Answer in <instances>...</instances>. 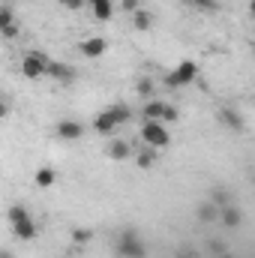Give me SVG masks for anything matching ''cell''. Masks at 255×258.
Instances as JSON below:
<instances>
[{
  "instance_id": "1",
  "label": "cell",
  "mask_w": 255,
  "mask_h": 258,
  "mask_svg": "<svg viewBox=\"0 0 255 258\" xmlns=\"http://www.w3.org/2000/svg\"><path fill=\"white\" fill-rule=\"evenodd\" d=\"M6 216H9V228H12V234H15L18 240H33V237L39 234V225L33 222V216L27 213L24 204H12Z\"/></svg>"
},
{
  "instance_id": "2",
  "label": "cell",
  "mask_w": 255,
  "mask_h": 258,
  "mask_svg": "<svg viewBox=\"0 0 255 258\" xmlns=\"http://www.w3.org/2000/svg\"><path fill=\"white\" fill-rule=\"evenodd\" d=\"M114 252H117V258H147V249H144L141 237L135 234V228H126V231L120 234Z\"/></svg>"
},
{
  "instance_id": "3",
  "label": "cell",
  "mask_w": 255,
  "mask_h": 258,
  "mask_svg": "<svg viewBox=\"0 0 255 258\" xmlns=\"http://www.w3.org/2000/svg\"><path fill=\"white\" fill-rule=\"evenodd\" d=\"M141 138H144V144L153 147V150H162V147H168V141H171V135H168L165 123H159V120H144V126H141Z\"/></svg>"
},
{
  "instance_id": "4",
  "label": "cell",
  "mask_w": 255,
  "mask_h": 258,
  "mask_svg": "<svg viewBox=\"0 0 255 258\" xmlns=\"http://www.w3.org/2000/svg\"><path fill=\"white\" fill-rule=\"evenodd\" d=\"M48 54H42V51H30L24 60H21V72L27 75V78H42L45 72H48Z\"/></svg>"
},
{
  "instance_id": "5",
  "label": "cell",
  "mask_w": 255,
  "mask_h": 258,
  "mask_svg": "<svg viewBox=\"0 0 255 258\" xmlns=\"http://www.w3.org/2000/svg\"><path fill=\"white\" fill-rule=\"evenodd\" d=\"M195 75H198V66L192 63V60H183V63L165 78V84H168V87H186V84L195 81Z\"/></svg>"
},
{
  "instance_id": "6",
  "label": "cell",
  "mask_w": 255,
  "mask_h": 258,
  "mask_svg": "<svg viewBox=\"0 0 255 258\" xmlns=\"http://www.w3.org/2000/svg\"><path fill=\"white\" fill-rule=\"evenodd\" d=\"M105 48H108V42H105L102 36H90V39L81 42V54H84V57H102Z\"/></svg>"
},
{
  "instance_id": "7",
  "label": "cell",
  "mask_w": 255,
  "mask_h": 258,
  "mask_svg": "<svg viewBox=\"0 0 255 258\" xmlns=\"http://www.w3.org/2000/svg\"><path fill=\"white\" fill-rule=\"evenodd\" d=\"M0 33H3L6 39H12V36H18V24H15V12H12L9 6H3V9H0Z\"/></svg>"
},
{
  "instance_id": "8",
  "label": "cell",
  "mask_w": 255,
  "mask_h": 258,
  "mask_svg": "<svg viewBox=\"0 0 255 258\" xmlns=\"http://www.w3.org/2000/svg\"><path fill=\"white\" fill-rule=\"evenodd\" d=\"M57 135H60L63 141H75V138L84 135V126H81L78 120H60V123H57Z\"/></svg>"
},
{
  "instance_id": "9",
  "label": "cell",
  "mask_w": 255,
  "mask_h": 258,
  "mask_svg": "<svg viewBox=\"0 0 255 258\" xmlns=\"http://www.w3.org/2000/svg\"><path fill=\"white\" fill-rule=\"evenodd\" d=\"M90 3V9H93V18L96 21H111V0H87Z\"/></svg>"
},
{
  "instance_id": "10",
  "label": "cell",
  "mask_w": 255,
  "mask_h": 258,
  "mask_svg": "<svg viewBox=\"0 0 255 258\" xmlns=\"http://www.w3.org/2000/svg\"><path fill=\"white\" fill-rule=\"evenodd\" d=\"M93 129H96L99 135H114V132H117V123H114V117H111L108 111H102V114L93 120Z\"/></svg>"
},
{
  "instance_id": "11",
  "label": "cell",
  "mask_w": 255,
  "mask_h": 258,
  "mask_svg": "<svg viewBox=\"0 0 255 258\" xmlns=\"http://www.w3.org/2000/svg\"><path fill=\"white\" fill-rule=\"evenodd\" d=\"M219 219H222V225H225V228H237V225L243 222V216H240V210H237V207H228V204L222 207V213H219Z\"/></svg>"
},
{
  "instance_id": "12",
  "label": "cell",
  "mask_w": 255,
  "mask_h": 258,
  "mask_svg": "<svg viewBox=\"0 0 255 258\" xmlns=\"http://www.w3.org/2000/svg\"><path fill=\"white\" fill-rule=\"evenodd\" d=\"M45 75H54L57 81H72L75 78V72H72V66H66V63H48V72Z\"/></svg>"
},
{
  "instance_id": "13",
  "label": "cell",
  "mask_w": 255,
  "mask_h": 258,
  "mask_svg": "<svg viewBox=\"0 0 255 258\" xmlns=\"http://www.w3.org/2000/svg\"><path fill=\"white\" fill-rule=\"evenodd\" d=\"M156 159H159V150H153V147H144V150H138V153H135L138 168H150Z\"/></svg>"
},
{
  "instance_id": "14",
  "label": "cell",
  "mask_w": 255,
  "mask_h": 258,
  "mask_svg": "<svg viewBox=\"0 0 255 258\" xmlns=\"http://www.w3.org/2000/svg\"><path fill=\"white\" fill-rule=\"evenodd\" d=\"M108 114L114 117V123H117V126H123V123H129V117H132L129 105H123V102H114V105L108 108Z\"/></svg>"
},
{
  "instance_id": "15",
  "label": "cell",
  "mask_w": 255,
  "mask_h": 258,
  "mask_svg": "<svg viewBox=\"0 0 255 258\" xmlns=\"http://www.w3.org/2000/svg\"><path fill=\"white\" fill-rule=\"evenodd\" d=\"M105 153H108L114 162H120V159H126V156H129V144H126V141H111Z\"/></svg>"
},
{
  "instance_id": "16",
  "label": "cell",
  "mask_w": 255,
  "mask_h": 258,
  "mask_svg": "<svg viewBox=\"0 0 255 258\" xmlns=\"http://www.w3.org/2000/svg\"><path fill=\"white\" fill-rule=\"evenodd\" d=\"M222 120L234 129V132H243V120H240V114H237L234 108H225V111H222Z\"/></svg>"
},
{
  "instance_id": "17",
  "label": "cell",
  "mask_w": 255,
  "mask_h": 258,
  "mask_svg": "<svg viewBox=\"0 0 255 258\" xmlns=\"http://www.w3.org/2000/svg\"><path fill=\"white\" fill-rule=\"evenodd\" d=\"M33 180H36V186H51L57 180V174H54V168H39Z\"/></svg>"
},
{
  "instance_id": "18",
  "label": "cell",
  "mask_w": 255,
  "mask_h": 258,
  "mask_svg": "<svg viewBox=\"0 0 255 258\" xmlns=\"http://www.w3.org/2000/svg\"><path fill=\"white\" fill-rule=\"evenodd\" d=\"M132 15H135V18H132V21H135V30H147V27H150V12H144V9H135Z\"/></svg>"
},
{
  "instance_id": "19",
  "label": "cell",
  "mask_w": 255,
  "mask_h": 258,
  "mask_svg": "<svg viewBox=\"0 0 255 258\" xmlns=\"http://www.w3.org/2000/svg\"><path fill=\"white\" fill-rule=\"evenodd\" d=\"M162 105H165V102H156V99H153V102H147V105H144V117H147V120H159Z\"/></svg>"
},
{
  "instance_id": "20",
  "label": "cell",
  "mask_w": 255,
  "mask_h": 258,
  "mask_svg": "<svg viewBox=\"0 0 255 258\" xmlns=\"http://www.w3.org/2000/svg\"><path fill=\"white\" fill-rule=\"evenodd\" d=\"M90 237H93V231H90V228H75V231H72V240H75L78 246L90 243Z\"/></svg>"
},
{
  "instance_id": "21",
  "label": "cell",
  "mask_w": 255,
  "mask_h": 258,
  "mask_svg": "<svg viewBox=\"0 0 255 258\" xmlns=\"http://www.w3.org/2000/svg\"><path fill=\"white\" fill-rule=\"evenodd\" d=\"M198 219H201V222L216 219V207H213V204H201V207H198Z\"/></svg>"
},
{
  "instance_id": "22",
  "label": "cell",
  "mask_w": 255,
  "mask_h": 258,
  "mask_svg": "<svg viewBox=\"0 0 255 258\" xmlns=\"http://www.w3.org/2000/svg\"><path fill=\"white\" fill-rule=\"evenodd\" d=\"M171 120H177V111H174L171 105H162V114H159V123H171Z\"/></svg>"
},
{
  "instance_id": "23",
  "label": "cell",
  "mask_w": 255,
  "mask_h": 258,
  "mask_svg": "<svg viewBox=\"0 0 255 258\" xmlns=\"http://www.w3.org/2000/svg\"><path fill=\"white\" fill-rule=\"evenodd\" d=\"M207 252H210V255H222V252H225V243H222V240H210V243H207Z\"/></svg>"
},
{
  "instance_id": "24",
  "label": "cell",
  "mask_w": 255,
  "mask_h": 258,
  "mask_svg": "<svg viewBox=\"0 0 255 258\" xmlns=\"http://www.w3.org/2000/svg\"><path fill=\"white\" fill-rule=\"evenodd\" d=\"M192 6H198V9H204V12H213L216 9V0H186Z\"/></svg>"
},
{
  "instance_id": "25",
  "label": "cell",
  "mask_w": 255,
  "mask_h": 258,
  "mask_svg": "<svg viewBox=\"0 0 255 258\" xmlns=\"http://www.w3.org/2000/svg\"><path fill=\"white\" fill-rule=\"evenodd\" d=\"M228 201H231V198H228L225 189H216V192H213V204H216V207H225Z\"/></svg>"
},
{
  "instance_id": "26",
  "label": "cell",
  "mask_w": 255,
  "mask_h": 258,
  "mask_svg": "<svg viewBox=\"0 0 255 258\" xmlns=\"http://www.w3.org/2000/svg\"><path fill=\"white\" fill-rule=\"evenodd\" d=\"M138 93H141V96H150V93H153V81L141 78V81H138Z\"/></svg>"
},
{
  "instance_id": "27",
  "label": "cell",
  "mask_w": 255,
  "mask_h": 258,
  "mask_svg": "<svg viewBox=\"0 0 255 258\" xmlns=\"http://www.w3.org/2000/svg\"><path fill=\"white\" fill-rule=\"evenodd\" d=\"M177 258H201V252H198V249H192V246H180Z\"/></svg>"
},
{
  "instance_id": "28",
  "label": "cell",
  "mask_w": 255,
  "mask_h": 258,
  "mask_svg": "<svg viewBox=\"0 0 255 258\" xmlns=\"http://www.w3.org/2000/svg\"><path fill=\"white\" fill-rule=\"evenodd\" d=\"M141 6V0H123V9H129V12H135Z\"/></svg>"
},
{
  "instance_id": "29",
  "label": "cell",
  "mask_w": 255,
  "mask_h": 258,
  "mask_svg": "<svg viewBox=\"0 0 255 258\" xmlns=\"http://www.w3.org/2000/svg\"><path fill=\"white\" fill-rule=\"evenodd\" d=\"M60 3H63V6H69V9H78L84 0H60Z\"/></svg>"
},
{
  "instance_id": "30",
  "label": "cell",
  "mask_w": 255,
  "mask_h": 258,
  "mask_svg": "<svg viewBox=\"0 0 255 258\" xmlns=\"http://www.w3.org/2000/svg\"><path fill=\"white\" fill-rule=\"evenodd\" d=\"M6 114H9V105H6V102L0 99V117H6Z\"/></svg>"
},
{
  "instance_id": "31",
  "label": "cell",
  "mask_w": 255,
  "mask_h": 258,
  "mask_svg": "<svg viewBox=\"0 0 255 258\" xmlns=\"http://www.w3.org/2000/svg\"><path fill=\"white\" fill-rule=\"evenodd\" d=\"M0 258H12V252H6V249H0Z\"/></svg>"
},
{
  "instance_id": "32",
  "label": "cell",
  "mask_w": 255,
  "mask_h": 258,
  "mask_svg": "<svg viewBox=\"0 0 255 258\" xmlns=\"http://www.w3.org/2000/svg\"><path fill=\"white\" fill-rule=\"evenodd\" d=\"M219 258H234V255H228V252H222V255H219Z\"/></svg>"
}]
</instances>
